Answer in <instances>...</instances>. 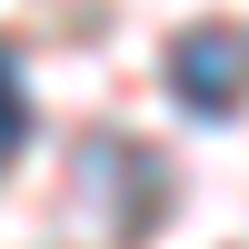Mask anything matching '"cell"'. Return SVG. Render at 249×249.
I'll list each match as a JSON object with an SVG mask.
<instances>
[{"label":"cell","mask_w":249,"mask_h":249,"mask_svg":"<svg viewBox=\"0 0 249 249\" xmlns=\"http://www.w3.org/2000/svg\"><path fill=\"white\" fill-rule=\"evenodd\" d=\"M170 90H179V110L230 120L239 100H249V50H239V30H219V20L179 30V40H170Z\"/></svg>","instance_id":"cell-1"}]
</instances>
